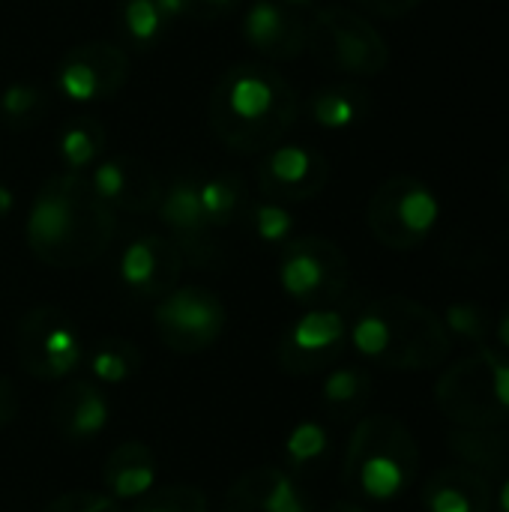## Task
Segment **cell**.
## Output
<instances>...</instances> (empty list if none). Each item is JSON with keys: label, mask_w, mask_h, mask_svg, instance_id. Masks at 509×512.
Listing matches in <instances>:
<instances>
[{"label": "cell", "mask_w": 509, "mask_h": 512, "mask_svg": "<svg viewBox=\"0 0 509 512\" xmlns=\"http://www.w3.org/2000/svg\"><path fill=\"white\" fill-rule=\"evenodd\" d=\"M327 512H366L360 504H354V501H336L333 507Z\"/></svg>", "instance_id": "7bdbcfd3"}, {"label": "cell", "mask_w": 509, "mask_h": 512, "mask_svg": "<svg viewBox=\"0 0 509 512\" xmlns=\"http://www.w3.org/2000/svg\"><path fill=\"white\" fill-rule=\"evenodd\" d=\"M222 512H315L297 480L279 465H258L240 474L225 498Z\"/></svg>", "instance_id": "e0dca14e"}, {"label": "cell", "mask_w": 509, "mask_h": 512, "mask_svg": "<svg viewBox=\"0 0 509 512\" xmlns=\"http://www.w3.org/2000/svg\"><path fill=\"white\" fill-rule=\"evenodd\" d=\"M327 453H330V435L315 420L297 423L285 438V459H288V468L294 474L318 468L327 459Z\"/></svg>", "instance_id": "83f0119b"}, {"label": "cell", "mask_w": 509, "mask_h": 512, "mask_svg": "<svg viewBox=\"0 0 509 512\" xmlns=\"http://www.w3.org/2000/svg\"><path fill=\"white\" fill-rule=\"evenodd\" d=\"M84 354L75 321L57 306H33L15 327V360L36 381H69Z\"/></svg>", "instance_id": "9c48e42d"}, {"label": "cell", "mask_w": 509, "mask_h": 512, "mask_svg": "<svg viewBox=\"0 0 509 512\" xmlns=\"http://www.w3.org/2000/svg\"><path fill=\"white\" fill-rule=\"evenodd\" d=\"M42 512H123L120 504L105 495V492H90V489H75L60 498H54Z\"/></svg>", "instance_id": "836d02e7"}, {"label": "cell", "mask_w": 509, "mask_h": 512, "mask_svg": "<svg viewBox=\"0 0 509 512\" xmlns=\"http://www.w3.org/2000/svg\"><path fill=\"white\" fill-rule=\"evenodd\" d=\"M210 501L198 486H186V483H174L165 489H153L147 492L141 501H135L132 512H207Z\"/></svg>", "instance_id": "f546056e"}, {"label": "cell", "mask_w": 509, "mask_h": 512, "mask_svg": "<svg viewBox=\"0 0 509 512\" xmlns=\"http://www.w3.org/2000/svg\"><path fill=\"white\" fill-rule=\"evenodd\" d=\"M240 30L243 39L270 60H294L306 51V21L279 0H252Z\"/></svg>", "instance_id": "ac0fdd59"}, {"label": "cell", "mask_w": 509, "mask_h": 512, "mask_svg": "<svg viewBox=\"0 0 509 512\" xmlns=\"http://www.w3.org/2000/svg\"><path fill=\"white\" fill-rule=\"evenodd\" d=\"M228 312L225 303L198 285L174 288L153 306V327L165 348L177 354H201L219 342L225 333Z\"/></svg>", "instance_id": "30bf717a"}, {"label": "cell", "mask_w": 509, "mask_h": 512, "mask_svg": "<svg viewBox=\"0 0 509 512\" xmlns=\"http://www.w3.org/2000/svg\"><path fill=\"white\" fill-rule=\"evenodd\" d=\"M372 99L357 84H327L309 96V114L324 129H348L369 117Z\"/></svg>", "instance_id": "cb8c5ba5"}, {"label": "cell", "mask_w": 509, "mask_h": 512, "mask_svg": "<svg viewBox=\"0 0 509 512\" xmlns=\"http://www.w3.org/2000/svg\"><path fill=\"white\" fill-rule=\"evenodd\" d=\"M279 285L297 306L330 309L351 288V261L342 246L327 237H294L282 246Z\"/></svg>", "instance_id": "ba28073f"}, {"label": "cell", "mask_w": 509, "mask_h": 512, "mask_svg": "<svg viewBox=\"0 0 509 512\" xmlns=\"http://www.w3.org/2000/svg\"><path fill=\"white\" fill-rule=\"evenodd\" d=\"M141 369V351L129 339H105L90 354V375L105 387L126 384Z\"/></svg>", "instance_id": "484cf974"}, {"label": "cell", "mask_w": 509, "mask_h": 512, "mask_svg": "<svg viewBox=\"0 0 509 512\" xmlns=\"http://www.w3.org/2000/svg\"><path fill=\"white\" fill-rule=\"evenodd\" d=\"M495 512H509V480L501 486V492L495 495Z\"/></svg>", "instance_id": "60d3db41"}, {"label": "cell", "mask_w": 509, "mask_h": 512, "mask_svg": "<svg viewBox=\"0 0 509 512\" xmlns=\"http://www.w3.org/2000/svg\"><path fill=\"white\" fill-rule=\"evenodd\" d=\"M237 0H189V15L198 18H213V15H225Z\"/></svg>", "instance_id": "8d00e7d4"}, {"label": "cell", "mask_w": 509, "mask_h": 512, "mask_svg": "<svg viewBox=\"0 0 509 512\" xmlns=\"http://www.w3.org/2000/svg\"><path fill=\"white\" fill-rule=\"evenodd\" d=\"M39 108H42V93L27 81L9 84L0 96V111L6 114L9 123H27L39 114Z\"/></svg>", "instance_id": "d6a6232c"}, {"label": "cell", "mask_w": 509, "mask_h": 512, "mask_svg": "<svg viewBox=\"0 0 509 512\" xmlns=\"http://www.w3.org/2000/svg\"><path fill=\"white\" fill-rule=\"evenodd\" d=\"M198 201L213 231L228 228L246 210V186L237 174H216L198 183Z\"/></svg>", "instance_id": "d4e9b609"}, {"label": "cell", "mask_w": 509, "mask_h": 512, "mask_svg": "<svg viewBox=\"0 0 509 512\" xmlns=\"http://www.w3.org/2000/svg\"><path fill=\"white\" fill-rule=\"evenodd\" d=\"M90 183L114 213H150L159 207L165 192L153 165L138 156H114L99 162L90 174Z\"/></svg>", "instance_id": "2e32d148"}, {"label": "cell", "mask_w": 509, "mask_h": 512, "mask_svg": "<svg viewBox=\"0 0 509 512\" xmlns=\"http://www.w3.org/2000/svg\"><path fill=\"white\" fill-rule=\"evenodd\" d=\"M498 186H501V195L507 198L509 204V162H504L501 171H498Z\"/></svg>", "instance_id": "b9f144b4"}, {"label": "cell", "mask_w": 509, "mask_h": 512, "mask_svg": "<svg viewBox=\"0 0 509 512\" xmlns=\"http://www.w3.org/2000/svg\"><path fill=\"white\" fill-rule=\"evenodd\" d=\"M348 342L360 357L390 372H432L453 351L441 315L405 294L369 300L348 324Z\"/></svg>", "instance_id": "3957f363"}, {"label": "cell", "mask_w": 509, "mask_h": 512, "mask_svg": "<svg viewBox=\"0 0 509 512\" xmlns=\"http://www.w3.org/2000/svg\"><path fill=\"white\" fill-rule=\"evenodd\" d=\"M12 207H15V195H12V189H9V186H3V183H0V219H3V216H9V213H12Z\"/></svg>", "instance_id": "ab89813d"}, {"label": "cell", "mask_w": 509, "mask_h": 512, "mask_svg": "<svg viewBox=\"0 0 509 512\" xmlns=\"http://www.w3.org/2000/svg\"><path fill=\"white\" fill-rule=\"evenodd\" d=\"M51 426L69 444H87L108 429L111 408L105 393L87 378H69L51 399Z\"/></svg>", "instance_id": "d6986e66"}, {"label": "cell", "mask_w": 509, "mask_h": 512, "mask_svg": "<svg viewBox=\"0 0 509 512\" xmlns=\"http://www.w3.org/2000/svg\"><path fill=\"white\" fill-rule=\"evenodd\" d=\"M156 453L141 441H123L117 444L105 465H102V486L105 495H111L117 504L123 501H141L147 492L156 489Z\"/></svg>", "instance_id": "44dd1931"}, {"label": "cell", "mask_w": 509, "mask_h": 512, "mask_svg": "<svg viewBox=\"0 0 509 512\" xmlns=\"http://www.w3.org/2000/svg\"><path fill=\"white\" fill-rule=\"evenodd\" d=\"M165 24L168 21L162 18V12L156 9L153 0H126L123 3V27L132 42L150 45L162 33Z\"/></svg>", "instance_id": "1f68e13d"}, {"label": "cell", "mask_w": 509, "mask_h": 512, "mask_svg": "<svg viewBox=\"0 0 509 512\" xmlns=\"http://www.w3.org/2000/svg\"><path fill=\"white\" fill-rule=\"evenodd\" d=\"M117 231V213L93 189L90 177L63 171L48 177L27 213L24 237L36 261L54 270L96 264Z\"/></svg>", "instance_id": "6da1fadb"}, {"label": "cell", "mask_w": 509, "mask_h": 512, "mask_svg": "<svg viewBox=\"0 0 509 512\" xmlns=\"http://www.w3.org/2000/svg\"><path fill=\"white\" fill-rule=\"evenodd\" d=\"M183 267L180 249L168 237L141 234L120 255V282L141 300H162L180 288Z\"/></svg>", "instance_id": "9a60e30c"}, {"label": "cell", "mask_w": 509, "mask_h": 512, "mask_svg": "<svg viewBox=\"0 0 509 512\" xmlns=\"http://www.w3.org/2000/svg\"><path fill=\"white\" fill-rule=\"evenodd\" d=\"M300 96L294 84L261 63H237L219 75L207 117L216 141L231 153H267L294 129Z\"/></svg>", "instance_id": "7a4b0ae2"}, {"label": "cell", "mask_w": 509, "mask_h": 512, "mask_svg": "<svg viewBox=\"0 0 509 512\" xmlns=\"http://www.w3.org/2000/svg\"><path fill=\"white\" fill-rule=\"evenodd\" d=\"M348 345L345 315L330 309H306L279 339L276 360L288 375H318L339 363Z\"/></svg>", "instance_id": "8fae6325"}, {"label": "cell", "mask_w": 509, "mask_h": 512, "mask_svg": "<svg viewBox=\"0 0 509 512\" xmlns=\"http://www.w3.org/2000/svg\"><path fill=\"white\" fill-rule=\"evenodd\" d=\"M153 3H156V9L162 12V18L168 24L183 18V15H189V0H153Z\"/></svg>", "instance_id": "74e56055"}, {"label": "cell", "mask_w": 509, "mask_h": 512, "mask_svg": "<svg viewBox=\"0 0 509 512\" xmlns=\"http://www.w3.org/2000/svg\"><path fill=\"white\" fill-rule=\"evenodd\" d=\"M102 147H105V129H102V123L93 120V117H78V120H72V123L60 132V144H57L63 165H66L69 171H75V174H81L87 165H93V162L99 159Z\"/></svg>", "instance_id": "4316f807"}, {"label": "cell", "mask_w": 509, "mask_h": 512, "mask_svg": "<svg viewBox=\"0 0 509 512\" xmlns=\"http://www.w3.org/2000/svg\"><path fill=\"white\" fill-rule=\"evenodd\" d=\"M438 219V195L411 174L387 177L366 204V225L372 237L393 252H411L423 246L432 237Z\"/></svg>", "instance_id": "52a82bcc"}, {"label": "cell", "mask_w": 509, "mask_h": 512, "mask_svg": "<svg viewBox=\"0 0 509 512\" xmlns=\"http://www.w3.org/2000/svg\"><path fill=\"white\" fill-rule=\"evenodd\" d=\"M354 3L381 18H402L408 12H414L423 0H354Z\"/></svg>", "instance_id": "e575fe53"}, {"label": "cell", "mask_w": 509, "mask_h": 512, "mask_svg": "<svg viewBox=\"0 0 509 512\" xmlns=\"http://www.w3.org/2000/svg\"><path fill=\"white\" fill-rule=\"evenodd\" d=\"M495 348H501V351H507L509 354V303L501 309V315L495 318Z\"/></svg>", "instance_id": "f35d334b"}, {"label": "cell", "mask_w": 509, "mask_h": 512, "mask_svg": "<svg viewBox=\"0 0 509 512\" xmlns=\"http://www.w3.org/2000/svg\"><path fill=\"white\" fill-rule=\"evenodd\" d=\"M162 225L168 228V240L180 249L186 264L195 267H219L222 249L216 243V231L204 219L201 201H198V180H174L156 207Z\"/></svg>", "instance_id": "5bb4252c"}, {"label": "cell", "mask_w": 509, "mask_h": 512, "mask_svg": "<svg viewBox=\"0 0 509 512\" xmlns=\"http://www.w3.org/2000/svg\"><path fill=\"white\" fill-rule=\"evenodd\" d=\"M129 57L111 42H81L69 48L54 72L57 90L72 102H102L123 90Z\"/></svg>", "instance_id": "4fadbf2b"}, {"label": "cell", "mask_w": 509, "mask_h": 512, "mask_svg": "<svg viewBox=\"0 0 509 512\" xmlns=\"http://www.w3.org/2000/svg\"><path fill=\"white\" fill-rule=\"evenodd\" d=\"M279 3H285L291 9H309V6H315V0H279Z\"/></svg>", "instance_id": "ee69618b"}, {"label": "cell", "mask_w": 509, "mask_h": 512, "mask_svg": "<svg viewBox=\"0 0 509 512\" xmlns=\"http://www.w3.org/2000/svg\"><path fill=\"white\" fill-rule=\"evenodd\" d=\"M243 213L249 216V225L261 243H282L285 246L291 240L294 216L288 207L273 204V201H261V204H246Z\"/></svg>", "instance_id": "4dcf8cb0"}, {"label": "cell", "mask_w": 509, "mask_h": 512, "mask_svg": "<svg viewBox=\"0 0 509 512\" xmlns=\"http://www.w3.org/2000/svg\"><path fill=\"white\" fill-rule=\"evenodd\" d=\"M450 339H462V342H471L474 348H486L492 339H495V318L480 306V303H453L447 309V315L441 318Z\"/></svg>", "instance_id": "f1b7e54d"}, {"label": "cell", "mask_w": 509, "mask_h": 512, "mask_svg": "<svg viewBox=\"0 0 509 512\" xmlns=\"http://www.w3.org/2000/svg\"><path fill=\"white\" fill-rule=\"evenodd\" d=\"M420 501L426 512H495V489L477 471L447 465L429 474Z\"/></svg>", "instance_id": "ffe728a7"}, {"label": "cell", "mask_w": 509, "mask_h": 512, "mask_svg": "<svg viewBox=\"0 0 509 512\" xmlns=\"http://www.w3.org/2000/svg\"><path fill=\"white\" fill-rule=\"evenodd\" d=\"M306 51L333 72L372 78L390 63V48L381 30L348 6H318L306 21Z\"/></svg>", "instance_id": "8992f818"}, {"label": "cell", "mask_w": 509, "mask_h": 512, "mask_svg": "<svg viewBox=\"0 0 509 512\" xmlns=\"http://www.w3.org/2000/svg\"><path fill=\"white\" fill-rule=\"evenodd\" d=\"M372 399V375L363 366H339L330 369L321 384V405L324 411L339 420H357Z\"/></svg>", "instance_id": "603a6c76"}, {"label": "cell", "mask_w": 509, "mask_h": 512, "mask_svg": "<svg viewBox=\"0 0 509 512\" xmlns=\"http://www.w3.org/2000/svg\"><path fill=\"white\" fill-rule=\"evenodd\" d=\"M447 447L462 468H471L486 480L501 477L509 468V435L504 429L453 426L447 432Z\"/></svg>", "instance_id": "7402d4cb"}, {"label": "cell", "mask_w": 509, "mask_h": 512, "mask_svg": "<svg viewBox=\"0 0 509 512\" xmlns=\"http://www.w3.org/2000/svg\"><path fill=\"white\" fill-rule=\"evenodd\" d=\"M420 474V444L393 414L363 417L342 459V483L354 495L387 504L402 498Z\"/></svg>", "instance_id": "277c9868"}, {"label": "cell", "mask_w": 509, "mask_h": 512, "mask_svg": "<svg viewBox=\"0 0 509 512\" xmlns=\"http://www.w3.org/2000/svg\"><path fill=\"white\" fill-rule=\"evenodd\" d=\"M435 402L453 426L504 429L509 423V354L474 348L435 384Z\"/></svg>", "instance_id": "5b68a950"}, {"label": "cell", "mask_w": 509, "mask_h": 512, "mask_svg": "<svg viewBox=\"0 0 509 512\" xmlns=\"http://www.w3.org/2000/svg\"><path fill=\"white\" fill-rule=\"evenodd\" d=\"M261 195L273 204H300L321 195L330 183V159L306 144H276L255 168Z\"/></svg>", "instance_id": "7c38bea8"}, {"label": "cell", "mask_w": 509, "mask_h": 512, "mask_svg": "<svg viewBox=\"0 0 509 512\" xmlns=\"http://www.w3.org/2000/svg\"><path fill=\"white\" fill-rule=\"evenodd\" d=\"M18 417V393L6 375H0V429Z\"/></svg>", "instance_id": "d590c367"}]
</instances>
